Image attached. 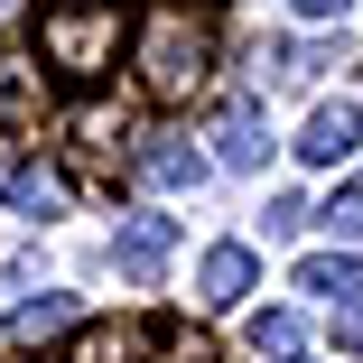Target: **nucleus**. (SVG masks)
Wrapping results in <instances>:
<instances>
[{"label":"nucleus","mask_w":363,"mask_h":363,"mask_svg":"<svg viewBox=\"0 0 363 363\" xmlns=\"http://www.w3.org/2000/svg\"><path fill=\"white\" fill-rule=\"evenodd\" d=\"M121 38H130L121 0H47V19H38V56L65 84H103L121 65Z\"/></svg>","instance_id":"nucleus-1"},{"label":"nucleus","mask_w":363,"mask_h":363,"mask_svg":"<svg viewBox=\"0 0 363 363\" xmlns=\"http://www.w3.org/2000/svg\"><path fill=\"white\" fill-rule=\"evenodd\" d=\"M140 75H150V94H159V103H177V94H196V84L214 75V28L186 10V0L140 19Z\"/></svg>","instance_id":"nucleus-2"},{"label":"nucleus","mask_w":363,"mask_h":363,"mask_svg":"<svg viewBox=\"0 0 363 363\" xmlns=\"http://www.w3.org/2000/svg\"><path fill=\"white\" fill-rule=\"evenodd\" d=\"M0 205L28 214V224L65 214V177H56V168H38V159H19V140H10V130H0Z\"/></svg>","instance_id":"nucleus-3"},{"label":"nucleus","mask_w":363,"mask_h":363,"mask_svg":"<svg viewBox=\"0 0 363 363\" xmlns=\"http://www.w3.org/2000/svg\"><path fill=\"white\" fill-rule=\"evenodd\" d=\"M168 252H177V224H168V214H130V224L112 233L121 279H159V270H168Z\"/></svg>","instance_id":"nucleus-4"},{"label":"nucleus","mask_w":363,"mask_h":363,"mask_svg":"<svg viewBox=\"0 0 363 363\" xmlns=\"http://www.w3.org/2000/svg\"><path fill=\"white\" fill-rule=\"evenodd\" d=\"M354 140H363V112H354V103H326V112H308V130H298V159H308V168H335V159H354Z\"/></svg>","instance_id":"nucleus-5"},{"label":"nucleus","mask_w":363,"mask_h":363,"mask_svg":"<svg viewBox=\"0 0 363 363\" xmlns=\"http://www.w3.org/2000/svg\"><path fill=\"white\" fill-rule=\"evenodd\" d=\"M214 159H224V168H261V159H270V121H261V103H233L224 121H214Z\"/></svg>","instance_id":"nucleus-6"},{"label":"nucleus","mask_w":363,"mask_h":363,"mask_svg":"<svg viewBox=\"0 0 363 363\" xmlns=\"http://www.w3.org/2000/svg\"><path fill=\"white\" fill-rule=\"evenodd\" d=\"M242 289H252V252H242V242H214L205 270H196V298H205V308H242Z\"/></svg>","instance_id":"nucleus-7"},{"label":"nucleus","mask_w":363,"mask_h":363,"mask_svg":"<svg viewBox=\"0 0 363 363\" xmlns=\"http://www.w3.org/2000/svg\"><path fill=\"white\" fill-rule=\"evenodd\" d=\"M140 168H150V177H159L168 196H186V186H205V159L186 150L177 130H150V150H140Z\"/></svg>","instance_id":"nucleus-8"},{"label":"nucleus","mask_w":363,"mask_h":363,"mask_svg":"<svg viewBox=\"0 0 363 363\" xmlns=\"http://www.w3.org/2000/svg\"><path fill=\"white\" fill-rule=\"evenodd\" d=\"M65 326H75V298H56V289L10 308V345H47V335H65Z\"/></svg>","instance_id":"nucleus-9"},{"label":"nucleus","mask_w":363,"mask_h":363,"mask_svg":"<svg viewBox=\"0 0 363 363\" xmlns=\"http://www.w3.org/2000/svg\"><path fill=\"white\" fill-rule=\"evenodd\" d=\"M298 289H317V298L345 308L354 289H363V261H354V252H308V261H298Z\"/></svg>","instance_id":"nucleus-10"},{"label":"nucleus","mask_w":363,"mask_h":363,"mask_svg":"<svg viewBox=\"0 0 363 363\" xmlns=\"http://www.w3.org/2000/svg\"><path fill=\"white\" fill-rule=\"evenodd\" d=\"M150 354V326H84L65 363H140Z\"/></svg>","instance_id":"nucleus-11"},{"label":"nucleus","mask_w":363,"mask_h":363,"mask_svg":"<svg viewBox=\"0 0 363 363\" xmlns=\"http://www.w3.org/2000/svg\"><path fill=\"white\" fill-rule=\"evenodd\" d=\"M252 345L289 363V354H298V345H308V326H298V317H289V308H261V317H252Z\"/></svg>","instance_id":"nucleus-12"},{"label":"nucleus","mask_w":363,"mask_h":363,"mask_svg":"<svg viewBox=\"0 0 363 363\" xmlns=\"http://www.w3.org/2000/svg\"><path fill=\"white\" fill-rule=\"evenodd\" d=\"M326 224H335V233H363V168H354V177L326 196Z\"/></svg>","instance_id":"nucleus-13"},{"label":"nucleus","mask_w":363,"mask_h":363,"mask_svg":"<svg viewBox=\"0 0 363 363\" xmlns=\"http://www.w3.org/2000/svg\"><path fill=\"white\" fill-rule=\"evenodd\" d=\"M28 94H38V84H28V65H19V56H0V121H19Z\"/></svg>","instance_id":"nucleus-14"},{"label":"nucleus","mask_w":363,"mask_h":363,"mask_svg":"<svg viewBox=\"0 0 363 363\" xmlns=\"http://www.w3.org/2000/svg\"><path fill=\"white\" fill-rule=\"evenodd\" d=\"M335 345H345V354H363V298H345V308H335Z\"/></svg>","instance_id":"nucleus-15"},{"label":"nucleus","mask_w":363,"mask_h":363,"mask_svg":"<svg viewBox=\"0 0 363 363\" xmlns=\"http://www.w3.org/2000/svg\"><path fill=\"white\" fill-rule=\"evenodd\" d=\"M289 10H298V19H345L354 0H289Z\"/></svg>","instance_id":"nucleus-16"}]
</instances>
